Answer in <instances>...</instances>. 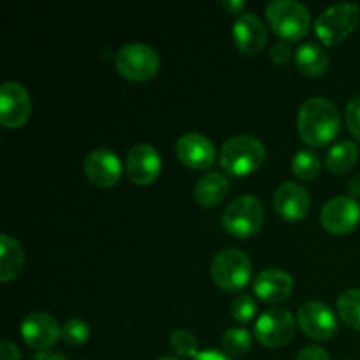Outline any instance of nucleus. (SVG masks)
Instances as JSON below:
<instances>
[{
    "instance_id": "nucleus-1",
    "label": "nucleus",
    "mask_w": 360,
    "mask_h": 360,
    "mask_svg": "<svg viewBox=\"0 0 360 360\" xmlns=\"http://www.w3.org/2000/svg\"><path fill=\"white\" fill-rule=\"evenodd\" d=\"M297 130L301 139L309 146H326L336 139L341 130L340 109L329 98H308L299 109Z\"/></svg>"
},
{
    "instance_id": "nucleus-2",
    "label": "nucleus",
    "mask_w": 360,
    "mask_h": 360,
    "mask_svg": "<svg viewBox=\"0 0 360 360\" xmlns=\"http://www.w3.org/2000/svg\"><path fill=\"white\" fill-rule=\"evenodd\" d=\"M266 160V146L253 136H234L220 150V167L225 174L245 178L259 171Z\"/></svg>"
},
{
    "instance_id": "nucleus-3",
    "label": "nucleus",
    "mask_w": 360,
    "mask_h": 360,
    "mask_svg": "<svg viewBox=\"0 0 360 360\" xmlns=\"http://www.w3.org/2000/svg\"><path fill=\"white\" fill-rule=\"evenodd\" d=\"M266 18L274 34L285 42L301 41L311 27V14L295 0H274L266 6Z\"/></svg>"
},
{
    "instance_id": "nucleus-4",
    "label": "nucleus",
    "mask_w": 360,
    "mask_h": 360,
    "mask_svg": "<svg viewBox=\"0 0 360 360\" xmlns=\"http://www.w3.org/2000/svg\"><path fill=\"white\" fill-rule=\"evenodd\" d=\"M252 260L238 248H225L211 260V280L227 292H239L252 280Z\"/></svg>"
},
{
    "instance_id": "nucleus-5",
    "label": "nucleus",
    "mask_w": 360,
    "mask_h": 360,
    "mask_svg": "<svg viewBox=\"0 0 360 360\" xmlns=\"http://www.w3.org/2000/svg\"><path fill=\"white\" fill-rule=\"evenodd\" d=\"M116 70L130 83H144L153 79L160 70V58L153 48L141 42L123 46L116 55Z\"/></svg>"
},
{
    "instance_id": "nucleus-6",
    "label": "nucleus",
    "mask_w": 360,
    "mask_h": 360,
    "mask_svg": "<svg viewBox=\"0 0 360 360\" xmlns=\"http://www.w3.org/2000/svg\"><path fill=\"white\" fill-rule=\"evenodd\" d=\"M224 229L231 236L248 239L264 225V206L257 197L243 195L232 200L221 218Z\"/></svg>"
},
{
    "instance_id": "nucleus-7",
    "label": "nucleus",
    "mask_w": 360,
    "mask_h": 360,
    "mask_svg": "<svg viewBox=\"0 0 360 360\" xmlns=\"http://www.w3.org/2000/svg\"><path fill=\"white\" fill-rule=\"evenodd\" d=\"M360 9L355 4H336L323 11L315 21L316 37L326 46L343 42L357 28Z\"/></svg>"
},
{
    "instance_id": "nucleus-8",
    "label": "nucleus",
    "mask_w": 360,
    "mask_h": 360,
    "mask_svg": "<svg viewBox=\"0 0 360 360\" xmlns=\"http://www.w3.org/2000/svg\"><path fill=\"white\" fill-rule=\"evenodd\" d=\"M295 334V320L288 309L271 308L260 315L255 323V338L262 347H287Z\"/></svg>"
},
{
    "instance_id": "nucleus-9",
    "label": "nucleus",
    "mask_w": 360,
    "mask_h": 360,
    "mask_svg": "<svg viewBox=\"0 0 360 360\" xmlns=\"http://www.w3.org/2000/svg\"><path fill=\"white\" fill-rule=\"evenodd\" d=\"M32 112L30 94L23 84L7 81L0 90V123L6 129H21Z\"/></svg>"
},
{
    "instance_id": "nucleus-10",
    "label": "nucleus",
    "mask_w": 360,
    "mask_h": 360,
    "mask_svg": "<svg viewBox=\"0 0 360 360\" xmlns=\"http://www.w3.org/2000/svg\"><path fill=\"white\" fill-rule=\"evenodd\" d=\"M360 221V206L354 197L338 195L327 200L320 211V224L330 234H348Z\"/></svg>"
},
{
    "instance_id": "nucleus-11",
    "label": "nucleus",
    "mask_w": 360,
    "mask_h": 360,
    "mask_svg": "<svg viewBox=\"0 0 360 360\" xmlns=\"http://www.w3.org/2000/svg\"><path fill=\"white\" fill-rule=\"evenodd\" d=\"M83 171L88 181L98 188H112L122 179V162L115 151L97 148L90 151L83 162Z\"/></svg>"
},
{
    "instance_id": "nucleus-12",
    "label": "nucleus",
    "mask_w": 360,
    "mask_h": 360,
    "mask_svg": "<svg viewBox=\"0 0 360 360\" xmlns=\"http://www.w3.org/2000/svg\"><path fill=\"white\" fill-rule=\"evenodd\" d=\"M297 323L302 333L315 341H327L338 333V319L333 309L319 301H309L299 308Z\"/></svg>"
},
{
    "instance_id": "nucleus-13",
    "label": "nucleus",
    "mask_w": 360,
    "mask_h": 360,
    "mask_svg": "<svg viewBox=\"0 0 360 360\" xmlns=\"http://www.w3.org/2000/svg\"><path fill=\"white\" fill-rule=\"evenodd\" d=\"M127 176L137 186H148L157 181L162 171L160 153L151 144H136L127 155Z\"/></svg>"
},
{
    "instance_id": "nucleus-14",
    "label": "nucleus",
    "mask_w": 360,
    "mask_h": 360,
    "mask_svg": "<svg viewBox=\"0 0 360 360\" xmlns=\"http://www.w3.org/2000/svg\"><path fill=\"white\" fill-rule=\"evenodd\" d=\"M21 338L28 347L44 352L62 338V327L48 313H32L21 323Z\"/></svg>"
},
{
    "instance_id": "nucleus-15",
    "label": "nucleus",
    "mask_w": 360,
    "mask_h": 360,
    "mask_svg": "<svg viewBox=\"0 0 360 360\" xmlns=\"http://www.w3.org/2000/svg\"><path fill=\"white\" fill-rule=\"evenodd\" d=\"M176 157L193 171H206L211 169L214 164V151L213 143L207 137L200 136V134H185L176 143Z\"/></svg>"
},
{
    "instance_id": "nucleus-16",
    "label": "nucleus",
    "mask_w": 360,
    "mask_h": 360,
    "mask_svg": "<svg viewBox=\"0 0 360 360\" xmlns=\"http://www.w3.org/2000/svg\"><path fill=\"white\" fill-rule=\"evenodd\" d=\"M273 202L276 213L287 221L302 220L311 207V199L306 188L292 181H285L278 186Z\"/></svg>"
},
{
    "instance_id": "nucleus-17",
    "label": "nucleus",
    "mask_w": 360,
    "mask_h": 360,
    "mask_svg": "<svg viewBox=\"0 0 360 360\" xmlns=\"http://www.w3.org/2000/svg\"><path fill=\"white\" fill-rule=\"evenodd\" d=\"M234 44L243 55L255 56L266 48L267 28L257 14H243L232 28Z\"/></svg>"
},
{
    "instance_id": "nucleus-18",
    "label": "nucleus",
    "mask_w": 360,
    "mask_h": 360,
    "mask_svg": "<svg viewBox=\"0 0 360 360\" xmlns=\"http://www.w3.org/2000/svg\"><path fill=\"white\" fill-rule=\"evenodd\" d=\"M294 292V278L281 269H267L253 280V294L264 302L287 301Z\"/></svg>"
},
{
    "instance_id": "nucleus-19",
    "label": "nucleus",
    "mask_w": 360,
    "mask_h": 360,
    "mask_svg": "<svg viewBox=\"0 0 360 360\" xmlns=\"http://www.w3.org/2000/svg\"><path fill=\"white\" fill-rule=\"evenodd\" d=\"M25 266V253L18 239L2 234L0 238V281L9 283L20 276Z\"/></svg>"
},
{
    "instance_id": "nucleus-20",
    "label": "nucleus",
    "mask_w": 360,
    "mask_h": 360,
    "mask_svg": "<svg viewBox=\"0 0 360 360\" xmlns=\"http://www.w3.org/2000/svg\"><path fill=\"white\" fill-rule=\"evenodd\" d=\"M229 192V181L220 172H210L197 181L193 197L202 207H214L225 199Z\"/></svg>"
},
{
    "instance_id": "nucleus-21",
    "label": "nucleus",
    "mask_w": 360,
    "mask_h": 360,
    "mask_svg": "<svg viewBox=\"0 0 360 360\" xmlns=\"http://www.w3.org/2000/svg\"><path fill=\"white\" fill-rule=\"evenodd\" d=\"M295 65L304 76H323L329 69V56L316 42H302L295 51Z\"/></svg>"
},
{
    "instance_id": "nucleus-22",
    "label": "nucleus",
    "mask_w": 360,
    "mask_h": 360,
    "mask_svg": "<svg viewBox=\"0 0 360 360\" xmlns=\"http://www.w3.org/2000/svg\"><path fill=\"white\" fill-rule=\"evenodd\" d=\"M359 160V150L352 141H343L330 148L326 157L327 171L333 174H347L355 167Z\"/></svg>"
},
{
    "instance_id": "nucleus-23",
    "label": "nucleus",
    "mask_w": 360,
    "mask_h": 360,
    "mask_svg": "<svg viewBox=\"0 0 360 360\" xmlns=\"http://www.w3.org/2000/svg\"><path fill=\"white\" fill-rule=\"evenodd\" d=\"M320 171H322V160L315 151L301 150L292 158V172L302 181H311L320 174Z\"/></svg>"
},
{
    "instance_id": "nucleus-24",
    "label": "nucleus",
    "mask_w": 360,
    "mask_h": 360,
    "mask_svg": "<svg viewBox=\"0 0 360 360\" xmlns=\"http://www.w3.org/2000/svg\"><path fill=\"white\" fill-rule=\"evenodd\" d=\"M338 315L350 329L360 330V288H350L340 295Z\"/></svg>"
},
{
    "instance_id": "nucleus-25",
    "label": "nucleus",
    "mask_w": 360,
    "mask_h": 360,
    "mask_svg": "<svg viewBox=\"0 0 360 360\" xmlns=\"http://www.w3.org/2000/svg\"><path fill=\"white\" fill-rule=\"evenodd\" d=\"M169 347L178 359H193L199 354V345L195 336L185 329L174 330L169 338Z\"/></svg>"
},
{
    "instance_id": "nucleus-26",
    "label": "nucleus",
    "mask_w": 360,
    "mask_h": 360,
    "mask_svg": "<svg viewBox=\"0 0 360 360\" xmlns=\"http://www.w3.org/2000/svg\"><path fill=\"white\" fill-rule=\"evenodd\" d=\"M221 343L227 355H243L252 347V334L241 327H232L224 334Z\"/></svg>"
},
{
    "instance_id": "nucleus-27",
    "label": "nucleus",
    "mask_w": 360,
    "mask_h": 360,
    "mask_svg": "<svg viewBox=\"0 0 360 360\" xmlns=\"http://www.w3.org/2000/svg\"><path fill=\"white\" fill-rule=\"evenodd\" d=\"M62 340L69 347H81V345H84L90 340V327H88L84 320H69L62 327Z\"/></svg>"
},
{
    "instance_id": "nucleus-28",
    "label": "nucleus",
    "mask_w": 360,
    "mask_h": 360,
    "mask_svg": "<svg viewBox=\"0 0 360 360\" xmlns=\"http://www.w3.org/2000/svg\"><path fill=\"white\" fill-rule=\"evenodd\" d=\"M232 319L239 323H248L252 322L253 316L257 313V302L253 301L252 295L241 294L232 301L231 304Z\"/></svg>"
},
{
    "instance_id": "nucleus-29",
    "label": "nucleus",
    "mask_w": 360,
    "mask_h": 360,
    "mask_svg": "<svg viewBox=\"0 0 360 360\" xmlns=\"http://www.w3.org/2000/svg\"><path fill=\"white\" fill-rule=\"evenodd\" d=\"M345 122H347L348 130L355 139L360 141V95L354 97L347 104V111H345Z\"/></svg>"
},
{
    "instance_id": "nucleus-30",
    "label": "nucleus",
    "mask_w": 360,
    "mask_h": 360,
    "mask_svg": "<svg viewBox=\"0 0 360 360\" xmlns=\"http://www.w3.org/2000/svg\"><path fill=\"white\" fill-rule=\"evenodd\" d=\"M269 55H271V60H273L274 63H278V65H283V63H287L288 60L292 58V46L285 41L276 42V44H273V48H271Z\"/></svg>"
},
{
    "instance_id": "nucleus-31",
    "label": "nucleus",
    "mask_w": 360,
    "mask_h": 360,
    "mask_svg": "<svg viewBox=\"0 0 360 360\" xmlns=\"http://www.w3.org/2000/svg\"><path fill=\"white\" fill-rule=\"evenodd\" d=\"M295 360H330V359H329V354H327L322 347L313 345V347H306L304 350L299 352V355L295 357Z\"/></svg>"
},
{
    "instance_id": "nucleus-32",
    "label": "nucleus",
    "mask_w": 360,
    "mask_h": 360,
    "mask_svg": "<svg viewBox=\"0 0 360 360\" xmlns=\"http://www.w3.org/2000/svg\"><path fill=\"white\" fill-rule=\"evenodd\" d=\"M0 347H2V354H0V360H21L20 350H18L16 345L11 343L9 340H2Z\"/></svg>"
},
{
    "instance_id": "nucleus-33",
    "label": "nucleus",
    "mask_w": 360,
    "mask_h": 360,
    "mask_svg": "<svg viewBox=\"0 0 360 360\" xmlns=\"http://www.w3.org/2000/svg\"><path fill=\"white\" fill-rule=\"evenodd\" d=\"M192 360H231V357L220 350H204L199 352L197 357H193Z\"/></svg>"
},
{
    "instance_id": "nucleus-34",
    "label": "nucleus",
    "mask_w": 360,
    "mask_h": 360,
    "mask_svg": "<svg viewBox=\"0 0 360 360\" xmlns=\"http://www.w3.org/2000/svg\"><path fill=\"white\" fill-rule=\"evenodd\" d=\"M245 6L246 4L243 2V0H225V2H221V7H224L229 14H232V16H238L239 13H243Z\"/></svg>"
},
{
    "instance_id": "nucleus-35",
    "label": "nucleus",
    "mask_w": 360,
    "mask_h": 360,
    "mask_svg": "<svg viewBox=\"0 0 360 360\" xmlns=\"http://www.w3.org/2000/svg\"><path fill=\"white\" fill-rule=\"evenodd\" d=\"M34 360H69V359L62 354H55V352L44 350V352H37V354L34 355Z\"/></svg>"
},
{
    "instance_id": "nucleus-36",
    "label": "nucleus",
    "mask_w": 360,
    "mask_h": 360,
    "mask_svg": "<svg viewBox=\"0 0 360 360\" xmlns=\"http://www.w3.org/2000/svg\"><path fill=\"white\" fill-rule=\"evenodd\" d=\"M348 192H350V195L354 197H360V174L354 176V178L348 181Z\"/></svg>"
},
{
    "instance_id": "nucleus-37",
    "label": "nucleus",
    "mask_w": 360,
    "mask_h": 360,
    "mask_svg": "<svg viewBox=\"0 0 360 360\" xmlns=\"http://www.w3.org/2000/svg\"><path fill=\"white\" fill-rule=\"evenodd\" d=\"M158 360H181V359H178V357H162V359H158Z\"/></svg>"
}]
</instances>
